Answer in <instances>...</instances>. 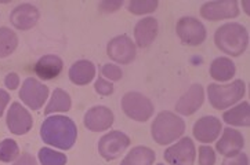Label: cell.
Listing matches in <instances>:
<instances>
[{"mask_svg":"<svg viewBox=\"0 0 250 165\" xmlns=\"http://www.w3.org/2000/svg\"><path fill=\"white\" fill-rule=\"evenodd\" d=\"M165 160L170 165H194L196 151L192 139L183 138L165 151Z\"/></svg>","mask_w":250,"mask_h":165,"instance_id":"9c48e42d","label":"cell"},{"mask_svg":"<svg viewBox=\"0 0 250 165\" xmlns=\"http://www.w3.org/2000/svg\"><path fill=\"white\" fill-rule=\"evenodd\" d=\"M129 146L130 138L127 135L123 134L121 131H112L100 139L98 151L105 160L111 161V160H116L119 157Z\"/></svg>","mask_w":250,"mask_h":165,"instance_id":"52a82bcc","label":"cell"},{"mask_svg":"<svg viewBox=\"0 0 250 165\" xmlns=\"http://www.w3.org/2000/svg\"><path fill=\"white\" fill-rule=\"evenodd\" d=\"M20 156V149L16 141L13 139H4L0 142V161L3 163H11Z\"/></svg>","mask_w":250,"mask_h":165,"instance_id":"4316f807","label":"cell"},{"mask_svg":"<svg viewBox=\"0 0 250 165\" xmlns=\"http://www.w3.org/2000/svg\"><path fill=\"white\" fill-rule=\"evenodd\" d=\"M180 40L188 46H199L206 39V29L202 22L192 17L180 18L176 26Z\"/></svg>","mask_w":250,"mask_h":165,"instance_id":"8992f818","label":"cell"},{"mask_svg":"<svg viewBox=\"0 0 250 165\" xmlns=\"http://www.w3.org/2000/svg\"><path fill=\"white\" fill-rule=\"evenodd\" d=\"M122 6H123V1H108V0H105V1L100 3V10L103 13H113Z\"/></svg>","mask_w":250,"mask_h":165,"instance_id":"d6a6232c","label":"cell"},{"mask_svg":"<svg viewBox=\"0 0 250 165\" xmlns=\"http://www.w3.org/2000/svg\"><path fill=\"white\" fill-rule=\"evenodd\" d=\"M235 63L226 56L216 58L210 65V76L217 81H228L235 76Z\"/></svg>","mask_w":250,"mask_h":165,"instance_id":"44dd1931","label":"cell"},{"mask_svg":"<svg viewBox=\"0 0 250 165\" xmlns=\"http://www.w3.org/2000/svg\"><path fill=\"white\" fill-rule=\"evenodd\" d=\"M83 121L84 127L93 132L106 131L113 124V113L106 106H94L87 110Z\"/></svg>","mask_w":250,"mask_h":165,"instance_id":"4fadbf2b","label":"cell"},{"mask_svg":"<svg viewBox=\"0 0 250 165\" xmlns=\"http://www.w3.org/2000/svg\"><path fill=\"white\" fill-rule=\"evenodd\" d=\"M158 165H165V164H158Z\"/></svg>","mask_w":250,"mask_h":165,"instance_id":"74e56055","label":"cell"},{"mask_svg":"<svg viewBox=\"0 0 250 165\" xmlns=\"http://www.w3.org/2000/svg\"><path fill=\"white\" fill-rule=\"evenodd\" d=\"M62 61L57 55L49 54L42 56L35 65V72L42 80H53L62 72Z\"/></svg>","mask_w":250,"mask_h":165,"instance_id":"d6986e66","label":"cell"},{"mask_svg":"<svg viewBox=\"0 0 250 165\" xmlns=\"http://www.w3.org/2000/svg\"><path fill=\"white\" fill-rule=\"evenodd\" d=\"M41 136L44 143L61 150H69L78 138V128L72 120L65 116L47 117L41 127Z\"/></svg>","mask_w":250,"mask_h":165,"instance_id":"6da1fadb","label":"cell"},{"mask_svg":"<svg viewBox=\"0 0 250 165\" xmlns=\"http://www.w3.org/2000/svg\"><path fill=\"white\" fill-rule=\"evenodd\" d=\"M8 129L14 135H24L32 128V116L21 103H11L6 118Z\"/></svg>","mask_w":250,"mask_h":165,"instance_id":"30bf717a","label":"cell"},{"mask_svg":"<svg viewBox=\"0 0 250 165\" xmlns=\"http://www.w3.org/2000/svg\"><path fill=\"white\" fill-rule=\"evenodd\" d=\"M14 165H38V163H36V158L31 156L29 153H24L17 158Z\"/></svg>","mask_w":250,"mask_h":165,"instance_id":"e575fe53","label":"cell"},{"mask_svg":"<svg viewBox=\"0 0 250 165\" xmlns=\"http://www.w3.org/2000/svg\"><path fill=\"white\" fill-rule=\"evenodd\" d=\"M201 16L210 21H218L226 18H235L239 16L238 3L235 0H223V1H209L205 3L201 8Z\"/></svg>","mask_w":250,"mask_h":165,"instance_id":"8fae6325","label":"cell"},{"mask_svg":"<svg viewBox=\"0 0 250 165\" xmlns=\"http://www.w3.org/2000/svg\"><path fill=\"white\" fill-rule=\"evenodd\" d=\"M223 165H249V158L245 153H239L234 157L226 158Z\"/></svg>","mask_w":250,"mask_h":165,"instance_id":"1f68e13d","label":"cell"},{"mask_svg":"<svg viewBox=\"0 0 250 165\" xmlns=\"http://www.w3.org/2000/svg\"><path fill=\"white\" fill-rule=\"evenodd\" d=\"M152 138L158 145H169L177 141L186 131V123L171 111H162L152 123Z\"/></svg>","mask_w":250,"mask_h":165,"instance_id":"3957f363","label":"cell"},{"mask_svg":"<svg viewBox=\"0 0 250 165\" xmlns=\"http://www.w3.org/2000/svg\"><path fill=\"white\" fill-rule=\"evenodd\" d=\"M4 84L11 91L16 90L20 86V76L17 73H8L7 76H6V79H4Z\"/></svg>","mask_w":250,"mask_h":165,"instance_id":"836d02e7","label":"cell"},{"mask_svg":"<svg viewBox=\"0 0 250 165\" xmlns=\"http://www.w3.org/2000/svg\"><path fill=\"white\" fill-rule=\"evenodd\" d=\"M156 35H158V21L152 17L138 21L134 28L136 44L141 48H146L149 44H152L153 40L156 39Z\"/></svg>","mask_w":250,"mask_h":165,"instance_id":"ac0fdd59","label":"cell"},{"mask_svg":"<svg viewBox=\"0 0 250 165\" xmlns=\"http://www.w3.org/2000/svg\"><path fill=\"white\" fill-rule=\"evenodd\" d=\"M122 109L127 117L146 121L153 114L152 102L140 92H127L122 98Z\"/></svg>","mask_w":250,"mask_h":165,"instance_id":"5b68a950","label":"cell"},{"mask_svg":"<svg viewBox=\"0 0 250 165\" xmlns=\"http://www.w3.org/2000/svg\"><path fill=\"white\" fill-rule=\"evenodd\" d=\"M216 154L214 150L210 146H201L199 147V165H214Z\"/></svg>","mask_w":250,"mask_h":165,"instance_id":"f546056e","label":"cell"},{"mask_svg":"<svg viewBox=\"0 0 250 165\" xmlns=\"http://www.w3.org/2000/svg\"><path fill=\"white\" fill-rule=\"evenodd\" d=\"M18 46V37L8 28H0V58H6L14 53Z\"/></svg>","mask_w":250,"mask_h":165,"instance_id":"d4e9b609","label":"cell"},{"mask_svg":"<svg viewBox=\"0 0 250 165\" xmlns=\"http://www.w3.org/2000/svg\"><path fill=\"white\" fill-rule=\"evenodd\" d=\"M158 0H131L127 7L130 13L136 16H143V14H149L153 13L158 7Z\"/></svg>","mask_w":250,"mask_h":165,"instance_id":"83f0119b","label":"cell"},{"mask_svg":"<svg viewBox=\"0 0 250 165\" xmlns=\"http://www.w3.org/2000/svg\"><path fill=\"white\" fill-rule=\"evenodd\" d=\"M203 99H205L203 87L201 84H192L191 88L176 103V110L183 116H191L201 108Z\"/></svg>","mask_w":250,"mask_h":165,"instance_id":"e0dca14e","label":"cell"},{"mask_svg":"<svg viewBox=\"0 0 250 165\" xmlns=\"http://www.w3.org/2000/svg\"><path fill=\"white\" fill-rule=\"evenodd\" d=\"M214 41L218 50H221L227 55L239 56L248 48L249 35L243 25L229 22L220 26L216 31Z\"/></svg>","mask_w":250,"mask_h":165,"instance_id":"7a4b0ae2","label":"cell"},{"mask_svg":"<svg viewBox=\"0 0 250 165\" xmlns=\"http://www.w3.org/2000/svg\"><path fill=\"white\" fill-rule=\"evenodd\" d=\"M245 92H246V87L242 80H235L227 86L210 84L208 87L210 105L218 110H224L232 106L239 99H242Z\"/></svg>","mask_w":250,"mask_h":165,"instance_id":"277c9868","label":"cell"},{"mask_svg":"<svg viewBox=\"0 0 250 165\" xmlns=\"http://www.w3.org/2000/svg\"><path fill=\"white\" fill-rule=\"evenodd\" d=\"M96 76V68L93 62L87 59H82L75 62L69 69V79L76 86H86Z\"/></svg>","mask_w":250,"mask_h":165,"instance_id":"ffe728a7","label":"cell"},{"mask_svg":"<svg viewBox=\"0 0 250 165\" xmlns=\"http://www.w3.org/2000/svg\"><path fill=\"white\" fill-rule=\"evenodd\" d=\"M101 72H103V76L108 80H111V81H119L123 76L121 68L113 65V63H105Z\"/></svg>","mask_w":250,"mask_h":165,"instance_id":"f1b7e54d","label":"cell"},{"mask_svg":"<svg viewBox=\"0 0 250 165\" xmlns=\"http://www.w3.org/2000/svg\"><path fill=\"white\" fill-rule=\"evenodd\" d=\"M155 153L149 147L137 146L125 157L121 165H152L155 161Z\"/></svg>","mask_w":250,"mask_h":165,"instance_id":"603a6c76","label":"cell"},{"mask_svg":"<svg viewBox=\"0 0 250 165\" xmlns=\"http://www.w3.org/2000/svg\"><path fill=\"white\" fill-rule=\"evenodd\" d=\"M49 96V87L42 84L33 77H28L25 80L22 88L20 91V98L22 102L29 106L32 110H39L44 105V101Z\"/></svg>","mask_w":250,"mask_h":165,"instance_id":"ba28073f","label":"cell"},{"mask_svg":"<svg viewBox=\"0 0 250 165\" xmlns=\"http://www.w3.org/2000/svg\"><path fill=\"white\" fill-rule=\"evenodd\" d=\"M242 4L245 6V8H246V14H249V13H250V11H249V3H248V1H243Z\"/></svg>","mask_w":250,"mask_h":165,"instance_id":"8d00e7d4","label":"cell"},{"mask_svg":"<svg viewBox=\"0 0 250 165\" xmlns=\"http://www.w3.org/2000/svg\"><path fill=\"white\" fill-rule=\"evenodd\" d=\"M71 105H72V102H71L69 94H66L61 88H56L49 105L44 109V114H51L56 111H68L71 109Z\"/></svg>","mask_w":250,"mask_h":165,"instance_id":"cb8c5ba5","label":"cell"},{"mask_svg":"<svg viewBox=\"0 0 250 165\" xmlns=\"http://www.w3.org/2000/svg\"><path fill=\"white\" fill-rule=\"evenodd\" d=\"M223 118L227 124L235 127H249L250 126V108L249 102L239 103L231 110H227L223 114Z\"/></svg>","mask_w":250,"mask_h":165,"instance_id":"7402d4cb","label":"cell"},{"mask_svg":"<svg viewBox=\"0 0 250 165\" xmlns=\"http://www.w3.org/2000/svg\"><path fill=\"white\" fill-rule=\"evenodd\" d=\"M10 21L14 28L20 31H28L33 28L39 21V10L33 4L29 3H22L17 6L11 14H10Z\"/></svg>","mask_w":250,"mask_h":165,"instance_id":"5bb4252c","label":"cell"},{"mask_svg":"<svg viewBox=\"0 0 250 165\" xmlns=\"http://www.w3.org/2000/svg\"><path fill=\"white\" fill-rule=\"evenodd\" d=\"M108 56L122 65L133 62L136 58V46L127 36H118L108 44Z\"/></svg>","mask_w":250,"mask_h":165,"instance_id":"7c38bea8","label":"cell"},{"mask_svg":"<svg viewBox=\"0 0 250 165\" xmlns=\"http://www.w3.org/2000/svg\"><path fill=\"white\" fill-rule=\"evenodd\" d=\"M245 146L243 135L234 128H226L221 135V139L216 143V149L220 154L228 157H234L241 153Z\"/></svg>","mask_w":250,"mask_h":165,"instance_id":"9a60e30c","label":"cell"},{"mask_svg":"<svg viewBox=\"0 0 250 165\" xmlns=\"http://www.w3.org/2000/svg\"><path fill=\"white\" fill-rule=\"evenodd\" d=\"M96 91H97L100 95H104V96H108V95H111L113 92V86H112V81H106L104 77H100L96 81Z\"/></svg>","mask_w":250,"mask_h":165,"instance_id":"4dcf8cb0","label":"cell"},{"mask_svg":"<svg viewBox=\"0 0 250 165\" xmlns=\"http://www.w3.org/2000/svg\"><path fill=\"white\" fill-rule=\"evenodd\" d=\"M221 134V121L214 116L199 118L194 126V136L202 143H211Z\"/></svg>","mask_w":250,"mask_h":165,"instance_id":"2e32d148","label":"cell"},{"mask_svg":"<svg viewBox=\"0 0 250 165\" xmlns=\"http://www.w3.org/2000/svg\"><path fill=\"white\" fill-rule=\"evenodd\" d=\"M8 102H10V95L4 90H0V117H1V114H3V111L6 109Z\"/></svg>","mask_w":250,"mask_h":165,"instance_id":"d590c367","label":"cell"},{"mask_svg":"<svg viewBox=\"0 0 250 165\" xmlns=\"http://www.w3.org/2000/svg\"><path fill=\"white\" fill-rule=\"evenodd\" d=\"M39 161L42 165H65L66 156L49 147H43L39 151Z\"/></svg>","mask_w":250,"mask_h":165,"instance_id":"484cf974","label":"cell"}]
</instances>
